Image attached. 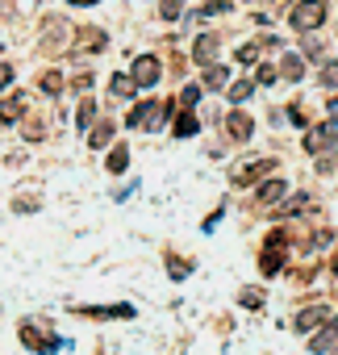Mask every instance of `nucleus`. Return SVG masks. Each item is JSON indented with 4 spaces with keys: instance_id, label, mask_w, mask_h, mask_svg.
Segmentation results:
<instances>
[{
    "instance_id": "obj_28",
    "label": "nucleus",
    "mask_w": 338,
    "mask_h": 355,
    "mask_svg": "<svg viewBox=\"0 0 338 355\" xmlns=\"http://www.w3.org/2000/svg\"><path fill=\"white\" fill-rule=\"evenodd\" d=\"M217 13H230V0H213V5L201 9V17H217Z\"/></svg>"
},
{
    "instance_id": "obj_9",
    "label": "nucleus",
    "mask_w": 338,
    "mask_h": 355,
    "mask_svg": "<svg viewBox=\"0 0 338 355\" xmlns=\"http://www.w3.org/2000/svg\"><path fill=\"white\" fill-rule=\"evenodd\" d=\"M105 46H109L105 30H80V38H75V51H80V55H100Z\"/></svg>"
},
{
    "instance_id": "obj_2",
    "label": "nucleus",
    "mask_w": 338,
    "mask_h": 355,
    "mask_svg": "<svg viewBox=\"0 0 338 355\" xmlns=\"http://www.w3.org/2000/svg\"><path fill=\"white\" fill-rule=\"evenodd\" d=\"M326 17H330L326 0H296V5H292V13H288L292 30H301V34H313V30L326 21Z\"/></svg>"
},
{
    "instance_id": "obj_6",
    "label": "nucleus",
    "mask_w": 338,
    "mask_h": 355,
    "mask_svg": "<svg viewBox=\"0 0 338 355\" xmlns=\"http://www.w3.org/2000/svg\"><path fill=\"white\" fill-rule=\"evenodd\" d=\"M159 71H163V67H159L154 55H138L134 67H130V80H134L138 88H154V84H159Z\"/></svg>"
},
{
    "instance_id": "obj_18",
    "label": "nucleus",
    "mask_w": 338,
    "mask_h": 355,
    "mask_svg": "<svg viewBox=\"0 0 338 355\" xmlns=\"http://www.w3.org/2000/svg\"><path fill=\"white\" fill-rule=\"evenodd\" d=\"M230 84V71L222 67V63H213L209 71H205V88H226Z\"/></svg>"
},
{
    "instance_id": "obj_25",
    "label": "nucleus",
    "mask_w": 338,
    "mask_h": 355,
    "mask_svg": "<svg viewBox=\"0 0 338 355\" xmlns=\"http://www.w3.org/2000/svg\"><path fill=\"white\" fill-rule=\"evenodd\" d=\"M92 117H96V101H92V96H84V101H80V117H75V121H80V125H92Z\"/></svg>"
},
{
    "instance_id": "obj_29",
    "label": "nucleus",
    "mask_w": 338,
    "mask_h": 355,
    "mask_svg": "<svg viewBox=\"0 0 338 355\" xmlns=\"http://www.w3.org/2000/svg\"><path fill=\"white\" fill-rule=\"evenodd\" d=\"M180 101H184V105L193 109V105L201 101V88H197V84H184V92H180Z\"/></svg>"
},
{
    "instance_id": "obj_12",
    "label": "nucleus",
    "mask_w": 338,
    "mask_h": 355,
    "mask_svg": "<svg viewBox=\"0 0 338 355\" xmlns=\"http://www.w3.org/2000/svg\"><path fill=\"white\" fill-rule=\"evenodd\" d=\"M75 313H84V318H134V305H84Z\"/></svg>"
},
{
    "instance_id": "obj_20",
    "label": "nucleus",
    "mask_w": 338,
    "mask_h": 355,
    "mask_svg": "<svg viewBox=\"0 0 338 355\" xmlns=\"http://www.w3.org/2000/svg\"><path fill=\"white\" fill-rule=\"evenodd\" d=\"M251 92H255V80H238V84H230V101H234V105H242Z\"/></svg>"
},
{
    "instance_id": "obj_8",
    "label": "nucleus",
    "mask_w": 338,
    "mask_h": 355,
    "mask_svg": "<svg viewBox=\"0 0 338 355\" xmlns=\"http://www.w3.org/2000/svg\"><path fill=\"white\" fill-rule=\"evenodd\" d=\"M330 322V309L326 305H309V309H301L296 318H292V330H317V326H326Z\"/></svg>"
},
{
    "instance_id": "obj_34",
    "label": "nucleus",
    "mask_w": 338,
    "mask_h": 355,
    "mask_svg": "<svg viewBox=\"0 0 338 355\" xmlns=\"http://www.w3.org/2000/svg\"><path fill=\"white\" fill-rule=\"evenodd\" d=\"M272 80H276V67H259V71H255V84H263V88H267Z\"/></svg>"
},
{
    "instance_id": "obj_36",
    "label": "nucleus",
    "mask_w": 338,
    "mask_h": 355,
    "mask_svg": "<svg viewBox=\"0 0 338 355\" xmlns=\"http://www.w3.org/2000/svg\"><path fill=\"white\" fill-rule=\"evenodd\" d=\"M67 5H96V0H67Z\"/></svg>"
},
{
    "instance_id": "obj_27",
    "label": "nucleus",
    "mask_w": 338,
    "mask_h": 355,
    "mask_svg": "<svg viewBox=\"0 0 338 355\" xmlns=\"http://www.w3.org/2000/svg\"><path fill=\"white\" fill-rule=\"evenodd\" d=\"M321 84L326 88H338V63H321Z\"/></svg>"
},
{
    "instance_id": "obj_30",
    "label": "nucleus",
    "mask_w": 338,
    "mask_h": 355,
    "mask_svg": "<svg viewBox=\"0 0 338 355\" xmlns=\"http://www.w3.org/2000/svg\"><path fill=\"white\" fill-rule=\"evenodd\" d=\"M305 55L317 59V63H326V46H321V42H305Z\"/></svg>"
},
{
    "instance_id": "obj_35",
    "label": "nucleus",
    "mask_w": 338,
    "mask_h": 355,
    "mask_svg": "<svg viewBox=\"0 0 338 355\" xmlns=\"http://www.w3.org/2000/svg\"><path fill=\"white\" fill-rule=\"evenodd\" d=\"M326 113H330V121H334V125H338V96H334V101H330V109H326Z\"/></svg>"
},
{
    "instance_id": "obj_31",
    "label": "nucleus",
    "mask_w": 338,
    "mask_h": 355,
    "mask_svg": "<svg viewBox=\"0 0 338 355\" xmlns=\"http://www.w3.org/2000/svg\"><path fill=\"white\" fill-rule=\"evenodd\" d=\"M242 305H251V309L263 305V288H247V293H242Z\"/></svg>"
},
{
    "instance_id": "obj_24",
    "label": "nucleus",
    "mask_w": 338,
    "mask_h": 355,
    "mask_svg": "<svg viewBox=\"0 0 338 355\" xmlns=\"http://www.w3.org/2000/svg\"><path fill=\"white\" fill-rule=\"evenodd\" d=\"M125 163H130V150H125V146H113V155H109V171L117 175V171H125Z\"/></svg>"
},
{
    "instance_id": "obj_4",
    "label": "nucleus",
    "mask_w": 338,
    "mask_h": 355,
    "mask_svg": "<svg viewBox=\"0 0 338 355\" xmlns=\"http://www.w3.org/2000/svg\"><path fill=\"white\" fill-rule=\"evenodd\" d=\"M284 243H288V234H284V230H272V239H267V247H263V259H259L263 276H276V272H280V263H284Z\"/></svg>"
},
{
    "instance_id": "obj_33",
    "label": "nucleus",
    "mask_w": 338,
    "mask_h": 355,
    "mask_svg": "<svg viewBox=\"0 0 338 355\" xmlns=\"http://www.w3.org/2000/svg\"><path fill=\"white\" fill-rule=\"evenodd\" d=\"M9 84H13V67H9V63H5V59H0V92H5V88H9Z\"/></svg>"
},
{
    "instance_id": "obj_14",
    "label": "nucleus",
    "mask_w": 338,
    "mask_h": 355,
    "mask_svg": "<svg viewBox=\"0 0 338 355\" xmlns=\"http://www.w3.org/2000/svg\"><path fill=\"white\" fill-rule=\"evenodd\" d=\"M21 113H26V92H17V96H9L5 105H0V121H5V125H13Z\"/></svg>"
},
{
    "instance_id": "obj_3",
    "label": "nucleus",
    "mask_w": 338,
    "mask_h": 355,
    "mask_svg": "<svg viewBox=\"0 0 338 355\" xmlns=\"http://www.w3.org/2000/svg\"><path fill=\"white\" fill-rule=\"evenodd\" d=\"M167 113H172V105H167V101H146V105H138V109L125 117V125H138V130H159Z\"/></svg>"
},
{
    "instance_id": "obj_10",
    "label": "nucleus",
    "mask_w": 338,
    "mask_h": 355,
    "mask_svg": "<svg viewBox=\"0 0 338 355\" xmlns=\"http://www.w3.org/2000/svg\"><path fill=\"white\" fill-rule=\"evenodd\" d=\"M309 351H313V355H338V322H330V326L309 343Z\"/></svg>"
},
{
    "instance_id": "obj_15",
    "label": "nucleus",
    "mask_w": 338,
    "mask_h": 355,
    "mask_svg": "<svg viewBox=\"0 0 338 355\" xmlns=\"http://www.w3.org/2000/svg\"><path fill=\"white\" fill-rule=\"evenodd\" d=\"M280 76H284V80H288V84H296V80H301V76H305V59H301V55H292V51H288V55H284V63H280Z\"/></svg>"
},
{
    "instance_id": "obj_22",
    "label": "nucleus",
    "mask_w": 338,
    "mask_h": 355,
    "mask_svg": "<svg viewBox=\"0 0 338 355\" xmlns=\"http://www.w3.org/2000/svg\"><path fill=\"white\" fill-rule=\"evenodd\" d=\"M42 92H46V96L63 92V76H59V71H42Z\"/></svg>"
},
{
    "instance_id": "obj_17",
    "label": "nucleus",
    "mask_w": 338,
    "mask_h": 355,
    "mask_svg": "<svg viewBox=\"0 0 338 355\" xmlns=\"http://www.w3.org/2000/svg\"><path fill=\"white\" fill-rule=\"evenodd\" d=\"M284 193H288V184H284V180H267V184L259 189V205H272V201H280Z\"/></svg>"
},
{
    "instance_id": "obj_21",
    "label": "nucleus",
    "mask_w": 338,
    "mask_h": 355,
    "mask_svg": "<svg viewBox=\"0 0 338 355\" xmlns=\"http://www.w3.org/2000/svg\"><path fill=\"white\" fill-rule=\"evenodd\" d=\"M109 138H113V121H100V125L92 130V138H88V142H92V150H100Z\"/></svg>"
},
{
    "instance_id": "obj_26",
    "label": "nucleus",
    "mask_w": 338,
    "mask_h": 355,
    "mask_svg": "<svg viewBox=\"0 0 338 355\" xmlns=\"http://www.w3.org/2000/svg\"><path fill=\"white\" fill-rule=\"evenodd\" d=\"M159 9H163V17H167V21H176V17H180V9H184V0H159Z\"/></svg>"
},
{
    "instance_id": "obj_16",
    "label": "nucleus",
    "mask_w": 338,
    "mask_h": 355,
    "mask_svg": "<svg viewBox=\"0 0 338 355\" xmlns=\"http://www.w3.org/2000/svg\"><path fill=\"white\" fill-rule=\"evenodd\" d=\"M197 130H201V121L193 117V109H184V113L176 117V125H172V134H176V138H188V134H197Z\"/></svg>"
},
{
    "instance_id": "obj_13",
    "label": "nucleus",
    "mask_w": 338,
    "mask_h": 355,
    "mask_svg": "<svg viewBox=\"0 0 338 355\" xmlns=\"http://www.w3.org/2000/svg\"><path fill=\"white\" fill-rule=\"evenodd\" d=\"M213 55H217V38H213V34L197 38V46H193V59H197V63H205V67H213Z\"/></svg>"
},
{
    "instance_id": "obj_23",
    "label": "nucleus",
    "mask_w": 338,
    "mask_h": 355,
    "mask_svg": "<svg viewBox=\"0 0 338 355\" xmlns=\"http://www.w3.org/2000/svg\"><path fill=\"white\" fill-rule=\"evenodd\" d=\"M134 88H138V84H134L125 71H117V76H113V96H130Z\"/></svg>"
},
{
    "instance_id": "obj_32",
    "label": "nucleus",
    "mask_w": 338,
    "mask_h": 355,
    "mask_svg": "<svg viewBox=\"0 0 338 355\" xmlns=\"http://www.w3.org/2000/svg\"><path fill=\"white\" fill-rule=\"evenodd\" d=\"M167 268H172V276H176V280H184V276H188V263H184V259H167Z\"/></svg>"
},
{
    "instance_id": "obj_1",
    "label": "nucleus",
    "mask_w": 338,
    "mask_h": 355,
    "mask_svg": "<svg viewBox=\"0 0 338 355\" xmlns=\"http://www.w3.org/2000/svg\"><path fill=\"white\" fill-rule=\"evenodd\" d=\"M21 343L30 347V351H38V355H51V351H59L63 347V338L51 330V322L46 318H30V322H21Z\"/></svg>"
},
{
    "instance_id": "obj_37",
    "label": "nucleus",
    "mask_w": 338,
    "mask_h": 355,
    "mask_svg": "<svg viewBox=\"0 0 338 355\" xmlns=\"http://www.w3.org/2000/svg\"><path fill=\"white\" fill-rule=\"evenodd\" d=\"M334 272H338V255H334Z\"/></svg>"
},
{
    "instance_id": "obj_5",
    "label": "nucleus",
    "mask_w": 338,
    "mask_h": 355,
    "mask_svg": "<svg viewBox=\"0 0 338 355\" xmlns=\"http://www.w3.org/2000/svg\"><path fill=\"white\" fill-rule=\"evenodd\" d=\"M272 167H276V159H247V163H238V167L230 171V180H234V184H255V180H263Z\"/></svg>"
},
{
    "instance_id": "obj_7",
    "label": "nucleus",
    "mask_w": 338,
    "mask_h": 355,
    "mask_svg": "<svg viewBox=\"0 0 338 355\" xmlns=\"http://www.w3.org/2000/svg\"><path fill=\"white\" fill-rule=\"evenodd\" d=\"M334 142H338L334 125H313V130L305 134V150H313V155H321V150H334Z\"/></svg>"
},
{
    "instance_id": "obj_19",
    "label": "nucleus",
    "mask_w": 338,
    "mask_h": 355,
    "mask_svg": "<svg viewBox=\"0 0 338 355\" xmlns=\"http://www.w3.org/2000/svg\"><path fill=\"white\" fill-rule=\"evenodd\" d=\"M259 46H276V38H263V42H247V46L238 51V63H255V59H259Z\"/></svg>"
},
{
    "instance_id": "obj_11",
    "label": "nucleus",
    "mask_w": 338,
    "mask_h": 355,
    "mask_svg": "<svg viewBox=\"0 0 338 355\" xmlns=\"http://www.w3.org/2000/svg\"><path fill=\"white\" fill-rule=\"evenodd\" d=\"M226 130H230V138H234V142H247V138L255 134V121L238 109V113H230V117H226Z\"/></svg>"
}]
</instances>
